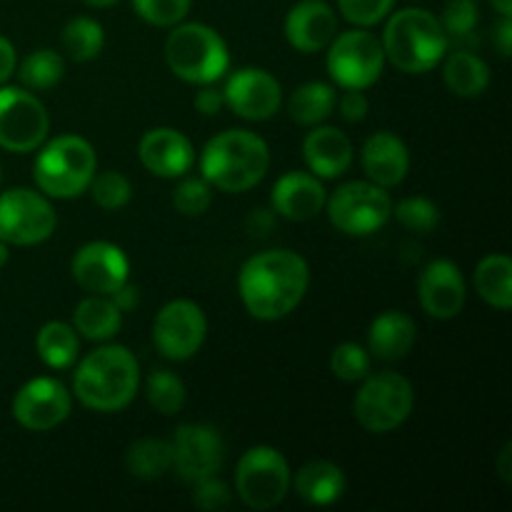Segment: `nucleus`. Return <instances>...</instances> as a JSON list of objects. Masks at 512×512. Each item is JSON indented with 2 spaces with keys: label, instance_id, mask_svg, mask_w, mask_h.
Masks as SVG:
<instances>
[{
  "label": "nucleus",
  "instance_id": "f8f14e48",
  "mask_svg": "<svg viewBox=\"0 0 512 512\" xmlns=\"http://www.w3.org/2000/svg\"><path fill=\"white\" fill-rule=\"evenodd\" d=\"M50 115L43 100L23 85H0V148L33 153L48 140Z\"/></svg>",
  "mask_w": 512,
  "mask_h": 512
},
{
  "label": "nucleus",
  "instance_id": "37998d69",
  "mask_svg": "<svg viewBox=\"0 0 512 512\" xmlns=\"http://www.w3.org/2000/svg\"><path fill=\"white\" fill-rule=\"evenodd\" d=\"M335 108H338L340 118L345 123H363L368 118L370 100L365 95V90H345L343 98L335 100Z\"/></svg>",
  "mask_w": 512,
  "mask_h": 512
},
{
  "label": "nucleus",
  "instance_id": "79ce46f5",
  "mask_svg": "<svg viewBox=\"0 0 512 512\" xmlns=\"http://www.w3.org/2000/svg\"><path fill=\"white\" fill-rule=\"evenodd\" d=\"M230 500H233V493H230V488L218 475H210V478L193 483V505L198 510L218 512L228 508Z\"/></svg>",
  "mask_w": 512,
  "mask_h": 512
},
{
  "label": "nucleus",
  "instance_id": "de8ad7c7",
  "mask_svg": "<svg viewBox=\"0 0 512 512\" xmlns=\"http://www.w3.org/2000/svg\"><path fill=\"white\" fill-rule=\"evenodd\" d=\"M495 45H498L500 55L510 58L512 53V18L510 15H500V23L495 28Z\"/></svg>",
  "mask_w": 512,
  "mask_h": 512
},
{
  "label": "nucleus",
  "instance_id": "a19ab883",
  "mask_svg": "<svg viewBox=\"0 0 512 512\" xmlns=\"http://www.w3.org/2000/svg\"><path fill=\"white\" fill-rule=\"evenodd\" d=\"M395 0H338V13L355 28H373L393 13Z\"/></svg>",
  "mask_w": 512,
  "mask_h": 512
},
{
  "label": "nucleus",
  "instance_id": "f257e3e1",
  "mask_svg": "<svg viewBox=\"0 0 512 512\" xmlns=\"http://www.w3.org/2000/svg\"><path fill=\"white\" fill-rule=\"evenodd\" d=\"M310 285L308 260L288 248L263 250L243 263L238 293L250 318L275 323L303 303Z\"/></svg>",
  "mask_w": 512,
  "mask_h": 512
},
{
  "label": "nucleus",
  "instance_id": "8fccbe9b",
  "mask_svg": "<svg viewBox=\"0 0 512 512\" xmlns=\"http://www.w3.org/2000/svg\"><path fill=\"white\" fill-rule=\"evenodd\" d=\"M490 5H493L500 15H510L512 18V0H490Z\"/></svg>",
  "mask_w": 512,
  "mask_h": 512
},
{
  "label": "nucleus",
  "instance_id": "20e7f679",
  "mask_svg": "<svg viewBox=\"0 0 512 512\" xmlns=\"http://www.w3.org/2000/svg\"><path fill=\"white\" fill-rule=\"evenodd\" d=\"M383 30V53L395 70L408 75L430 73L443 63L450 40L438 15L425 8H403L390 13Z\"/></svg>",
  "mask_w": 512,
  "mask_h": 512
},
{
  "label": "nucleus",
  "instance_id": "6e6552de",
  "mask_svg": "<svg viewBox=\"0 0 512 512\" xmlns=\"http://www.w3.org/2000/svg\"><path fill=\"white\" fill-rule=\"evenodd\" d=\"M325 210L338 233L365 238L383 230L393 218V198L388 188H380L370 180H350L325 200Z\"/></svg>",
  "mask_w": 512,
  "mask_h": 512
},
{
  "label": "nucleus",
  "instance_id": "6ab92c4d",
  "mask_svg": "<svg viewBox=\"0 0 512 512\" xmlns=\"http://www.w3.org/2000/svg\"><path fill=\"white\" fill-rule=\"evenodd\" d=\"M138 158L155 178L173 180L190 173L195 163V148L188 135L175 128H150L138 143Z\"/></svg>",
  "mask_w": 512,
  "mask_h": 512
},
{
  "label": "nucleus",
  "instance_id": "c03bdc74",
  "mask_svg": "<svg viewBox=\"0 0 512 512\" xmlns=\"http://www.w3.org/2000/svg\"><path fill=\"white\" fill-rule=\"evenodd\" d=\"M225 108V98H223V90H215L210 85H200V93L195 95V110L200 115H218L220 110Z\"/></svg>",
  "mask_w": 512,
  "mask_h": 512
},
{
  "label": "nucleus",
  "instance_id": "473e14b6",
  "mask_svg": "<svg viewBox=\"0 0 512 512\" xmlns=\"http://www.w3.org/2000/svg\"><path fill=\"white\" fill-rule=\"evenodd\" d=\"M15 75H18L23 88L40 93V90L55 88V85L63 80L65 60L60 58V53H55V50L38 48L20 60L18 68H15Z\"/></svg>",
  "mask_w": 512,
  "mask_h": 512
},
{
  "label": "nucleus",
  "instance_id": "f704fd0d",
  "mask_svg": "<svg viewBox=\"0 0 512 512\" xmlns=\"http://www.w3.org/2000/svg\"><path fill=\"white\" fill-rule=\"evenodd\" d=\"M478 23L480 8L475 0H448L443 15H440V25H443L450 43H473L475 33H478Z\"/></svg>",
  "mask_w": 512,
  "mask_h": 512
},
{
  "label": "nucleus",
  "instance_id": "412c9836",
  "mask_svg": "<svg viewBox=\"0 0 512 512\" xmlns=\"http://www.w3.org/2000/svg\"><path fill=\"white\" fill-rule=\"evenodd\" d=\"M325 200H328V193L323 188V180L310 170H290L280 175L270 193V205L275 213L293 223L318 218L325 210Z\"/></svg>",
  "mask_w": 512,
  "mask_h": 512
},
{
  "label": "nucleus",
  "instance_id": "b1692460",
  "mask_svg": "<svg viewBox=\"0 0 512 512\" xmlns=\"http://www.w3.org/2000/svg\"><path fill=\"white\" fill-rule=\"evenodd\" d=\"M415 340H418L415 320L403 310H385L368 328V353L370 358L395 363L408 358Z\"/></svg>",
  "mask_w": 512,
  "mask_h": 512
},
{
  "label": "nucleus",
  "instance_id": "a878e982",
  "mask_svg": "<svg viewBox=\"0 0 512 512\" xmlns=\"http://www.w3.org/2000/svg\"><path fill=\"white\" fill-rule=\"evenodd\" d=\"M443 83L458 98H478L490 85V68L470 48L453 50L443 58Z\"/></svg>",
  "mask_w": 512,
  "mask_h": 512
},
{
  "label": "nucleus",
  "instance_id": "f03ea898",
  "mask_svg": "<svg viewBox=\"0 0 512 512\" xmlns=\"http://www.w3.org/2000/svg\"><path fill=\"white\" fill-rule=\"evenodd\" d=\"M138 388L140 363L125 345H100L73 373V395L93 413H120L133 403Z\"/></svg>",
  "mask_w": 512,
  "mask_h": 512
},
{
  "label": "nucleus",
  "instance_id": "603ef678",
  "mask_svg": "<svg viewBox=\"0 0 512 512\" xmlns=\"http://www.w3.org/2000/svg\"><path fill=\"white\" fill-rule=\"evenodd\" d=\"M85 5H90V8H110V5H115L118 0H83Z\"/></svg>",
  "mask_w": 512,
  "mask_h": 512
},
{
  "label": "nucleus",
  "instance_id": "a211bd4d",
  "mask_svg": "<svg viewBox=\"0 0 512 512\" xmlns=\"http://www.w3.org/2000/svg\"><path fill=\"white\" fill-rule=\"evenodd\" d=\"M420 308L435 320H453L463 313L468 300L465 275L453 260H433L425 265L418 280Z\"/></svg>",
  "mask_w": 512,
  "mask_h": 512
},
{
  "label": "nucleus",
  "instance_id": "2eb2a0df",
  "mask_svg": "<svg viewBox=\"0 0 512 512\" xmlns=\"http://www.w3.org/2000/svg\"><path fill=\"white\" fill-rule=\"evenodd\" d=\"M73 410V395L60 380L33 378L15 393L10 413L20 428L30 433H48L68 420Z\"/></svg>",
  "mask_w": 512,
  "mask_h": 512
},
{
  "label": "nucleus",
  "instance_id": "aec40b11",
  "mask_svg": "<svg viewBox=\"0 0 512 512\" xmlns=\"http://www.w3.org/2000/svg\"><path fill=\"white\" fill-rule=\"evenodd\" d=\"M283 33L298 53H323L338 35V15L325 0H300L285 15Z\"/></svg>",
  "mask_w": 512,
  "mask_h": 512
},
{
  "label": "nucleus",
  "instance_id": "1a4fd4ad",
  "mask_svg": "<svg viewBox=\"0 0 512 512\" xmlns=\"http://www.w3.org/2000/svg\"><path fill=\"white\" fill-rule=\"evenodd\" d=\"M325 68L333 83L343 90H368L385 70L383 43L368 28H353L330 40Z\"/></svg>",
  "mask_w": 512,
  "mask_h": 512
},
{
  "label": "nucleus",
  "instance_id": "393cba45",
  "mask_svg": "<svg viewBox=\"0 0 512 512\" xmlns=\"http://www.w3.org/2000/svg\"><path fill=\"white\" fill-rule=\"evenodd\" d=\"M290 485L303 503L313 505V508H328L343 498L348 478L340 465L330 463V460H313L293 475Z\"/></svg>",
  "mask_w": 512,
  "mask_h": 512
},
{
  "label": "nucleus",
  "instance_id": "0eeeda50",
  "mask_svg": "<svg viewBox=\"0 0 512 512\" xmlns=\"http://www.w3.org/2000/svg\"><path fill=\"white\" fill-rule=\"evenodd\" d=\"M415 390L405 375L393 370L368 373L353 398V415L363 430L385 435L398 430L413 415Z\"/></svg>",
  "mask_w": 512,
  "mask_h": 512
},
{
  "label": "nucleus",
  "instance_id": "49530a36",
  "mask_svg": "<svg viewBox=\"0 0 512 512\" xmlns=\"http://www.w3.org/2000/svg\"><path fill=\"white\" fill-rule=\"evenodd\" d=\"M108 298L113 300L115 308H118L120 313H130V310H133V308H138V303H140V290L135 288V285L123 283L118 290H115L113 295H108Z\"/></svg>",
  "mask_w": 512,
  "mask_h": 512
},
{
  "label": "nucleus",
  "instance_id": "09e8293b",
  "mask_svg": "<svg viewBox=\"0 0 512 512\" xmlns=\"http://www.w3.org/2000/svg\"><path fill=\"white\" fill-rule=\"evenodd\" d=\"M498 473L505 483H512V443H505L503 453L498 458Z\"/></svg>",
  "mask_w": 512,
  "mask_h": 512
},
{
  "label": "nucleus",
  "instance_id": "ea45409f",
  "mask_svg": "<svg viewBox=\"0 0 512 512\" xmlns=\"http://www.w3.org/2000/svg\"><path fill=\"white\" fill-rule=\"evenodd\" d=\"M193 0H133V8L145 23L155 28H173L183 23L190 13Z\"/></svg>",
  "mask_w": 512,
  "mask_h": 512
},
{
  "label": "nucleus",
  "instance_id": "f3484780",
  "mask_svg": "<svg viewBox=\"0 0 512 512\" xmlns=\"http://www.w3.org/2000/svg\"><path fill=\"white\" fill-rule=\"evenodd\" d=\"M70 275L85 293L113 295L120 285L128 283L130 260L118 245L108 243V240H93L73 255Z\"/></svg>",
  "mask_w": 512,
  "mask_h": 512
},
{
  "label": "nucleus",
  "instance_id": "9d476101",
  "mask_svg": "<svg viewBox=\"0 0 512 512\" xmlns=\"http://www.w3.org/2000/svg\"><path fill=\"white\" fill-rule=\"evenodd\" d=\"M290 465L278 448L255 445L245 450L235 468V493L248 508L273 510L290 493Z\"/></svg>",
  "mask_w": 512,
  "mask_h": 512
},
{
  "label": "nucleus",
  "instance_id": "dca6fc26",
  "mask_svg": "<svg viewBox=\"0 0 512 512\" xmlns=\"http://www.w3.org/2000/svg\"><path fill=\"white\" fill-rule=\"evenodd\" d=\"M225 108L250 123H265L283 105V88L278 78L263 68H240L225 80Z\"/></svg>",
  "mask_w": 512,
  "mask_h": 512
},
{
  "label": "nucleus",
  "instance_id": "423d86ee",
  "mask_svg": "<svg viewBox=\"0 0 512 512\" xmlns=\"http://www.w3.org/2000/svg\"><path fill=\"white\" fill-rule=\"evenodd\" d=\"M165 65L190 85H213L228 73L230 50L223 35L205 23L173 25L163 45Z\"/></svg>",
  "mask_w": 512,
  "mask_h": 512
},
{
  "label": "nucleus",
  "instance_id": "ddd939ff",
  "mask_svg": "<svg viewBox=\"0 0 512 512\" xmlns=\"http://www.w3.org/2000/svg\"><path fill=\"white\" fill-rule=\"evenodd\" d=\"M153 345L165 360L185 363L195 358L208 335V318L193 300H170L153 320Z\"/></svg>",
  "mask_w": 512,
  "mask_h": 512
},
{
  "label": "nucleus",
  "instance_id": "bb28decb",
  "mask_svg": "<svg viewBox=\"0 0 512 512\" xmlns=\"http://www.w3.org/2000/svg\"><path fill=\"white\" fill-rule=\"evenodd\" d=\"M73 328L80 338L93 343H108L123 328V313L108 295H88L73 313Z\"/></svg>",
  "mask_w": 512,
  "mask_h": 512
},
{
  "label": "nucleus",
  "instance_id": "4c0bfd02",
  "mask_svg": "<svg viewBox=\"0 0 512 512\" xmlns=\"http://www.w3.org/2000/svg\"><path fill=\"white\" fill-rule=\"evenodd\" d=\"M213 203V185L200 175H183L180 183L173 190V205L180 215H188V218H198Z\"/></svg>",
  "mask_w": 512,
  "mask_h": 512
},
{
  "label": "nucleus",
  "instance_id": "72a5a7b5",
  "mask_svg": "<svg viewBox=\"0 0 512 512\" xmlns=\"http://www.w3.org/2000/svg\"><path fill=\"white\" fill-rule=\"evenodd\" d=\"M145 400H148V405L155 413L173 418V415H178L185 408L188 390H185V383L173 370L155 368L145 378Z\"/></svg>",
  "mask_w": 512,
  "mask_h": 512
},
{
  "label": "nucleus",
  "instance_id": "4be33fe9",
  "mask_svg": "<svg viewBox=\"0 0 512 512\" xmlns=\"http://www.w3.org/2000/svg\"><path fill=\"white\" fill-rule=\"evenodd\" d=\"M355 158L353 140L335 125H315L303 140V160L320 180L340 178L350 170Z\"/></svg>",
  "mask_w": 512,
  "mask_h": 512
},
{
  "label": "nucleus",
  "instance_id": "7ed1b4c3",
  "mask_svg": "<svg viewBox=\"0 0 512 512\" xmlns=\"http://www.w3.org/2000/svg\"><path fill=\"white\" fill-rule=\"evenodd\" d=\"M270 148L258 133L230 128L205 143L200 153V175L223 193H245L268 175Z\"/></svg>",
  "mask_w": 512,
  "mask_h": 512
},
{
  "label": "nucleus",
  "instance_id": "cd10ccee",
  "mask_svg": "<svg viewBox=\"0 0 512 512\" xmlns=\"http://www.w3.org/2000/svg\"><path fill=\"white\" fill-rule=\"evenodd\" d=\"M335 100L338 95H335L333 85L323 83V80H308L290 95L288 115L300 128H315L333 115Z\"/></svg>",
  "mask_w": 512,
  "mask_h": 512
},
{
  "label": "nucleus",
  "instance_id": "4468645a",
  "mask_svg": "<svg viewBox=\"0 0 512 512\" xmlns=\"http://www.w3.org/2000/svg\"><path fill=\"white\" fill-rule=\"evenodd\" d=\"M173 468L185 483L218 475L225 463V443L213 425L183 423L175 428L173 440Z\"/></svg>",
  "mask_w": 512,
  "mask_h": 512
},
{
  "label": "nucleus",
  "instance_id": "c85d7f7f",
  "mask_svg": "<svg viewBox=\"0 0 512 512\" xmlns=\"http://www.w3.org/2000/svg\"><path fill=\"white\" fill-rule=\"evenodd\" d=\"M475 290L495 310L512 308V260L505 253L485 255L475 268Z\"/></svg>",
  "mask_w": 512,
  "mask_h": 512
},
{
  "label": "nucleus",
  "instance_id": "e433bc0d",
  "mask_svg": "<svg viewBox=\"0 0 512 512\" xmlns=\"http://www.w3.org/2000/svg\"><path fill=\"white\" fill-rule=\"evenodd\" d=\"M90 195H93L95 205L108 213L115 210H123L125 205L133 198V185L125 178L120 170H105V173H95V178L90 180Z\"/></svg>",
  "mask_w": 512,
  "mask_h": 512
},
{
  "label": "nucleus",
  "instance_id": "58836bf2",
  "mask_svg": "<svg viewBox=\"0 0 512 512\" xmlns=\"http://www.w3.org/2000/svg\"><path fill=\"white\" fill-rule=\"evenodd\" d=\"M330 373L343 383H360L370 373L368 348L358 343H340L330 353Z\"/></svg>",
  "mask_w": 512,
  "mask_h": 512
},
{
  "label": "nucleus",
  "instance_id": "c756f323",
  "mask_svg": "<svg viewBox=\"0 0 512 512\" xmlns=\"http://www.w3.org/2000/svg\"><path fill=\"white\" fill-rule=\"evenodd\" d=\"M35 350L43 365L50 370H68L78 360L80 340L73 325L63 320H50L35 335Z\"/></svg>",
  "mask_w": 512,
  "mask_h": 512
},
{
  "label": "nucleus",
  "instance_id": "a18cd8bd",
  "mask_svg": "<svg viewBox=\"0 0 512 512\" xmlns=\"http://www.w3.org/2000/svg\"><path fill=\"white\" fill-rule=\"evenodd\" d=\"M18 68V53H15V45L10 43L5 35H0V85L8 83L15 75Z\"/></svg>",
  "mask_w": 512,
  "mask_h": 512
},
{
  "label": "nucleus",
  "instance_id": "7c9ffc66",
  "mask_svg": "<svg viewBox=\"0 0 512 512\" xmlns=\"http://www.w3.org/2000/svg\"><path fill=\"white\" fill-rule=\"evenodd\" d=\"M125 468L138 480H158L173 468V448L170 440L140 438L125 453Z\"/></svg>",
  "mask_w": 512,
  "mask_h": 512
},
{
  "label": "nucleus",
  "instance_id": "3c124183",
  "mask_svg": "<svg viewBox=\"0 0 512 512\" xmlns=\"http://www.w3.org/2000/svg\"><path fill=\"white\" fill-rule=\"evenodd\" d=\"M8 260H10V245L0 240V270H3L5 265H8Z\"/></svg>",
  "mask_w": 512,
  "mask_h": 512
},
{
  "label": "nucleus",
  "instance_id": "c9c22d12",
  "mask_svg": "<svg viewBox=\"0 0 512 512\" xmlns=\"http://www.w3.org/2000/svg\"><path fill=\"white\" fill-rule=\"evenodd\" d=\"M393 215L413 235H430L440 223L438 205L428 198H420V195L403 198L398 205H393Z\"/></svg>",
  "mask_w": 512,
  "mask_h": 512
},
{
  "label": "nucleus",
  "instance_id": "864d4df0",
  "mask_svg": "<svg viewBox=\"0 0 512 512\" xmlns=\"http://www.w3.org/2000/svg\"><path fill=\"white\" fill-rule=\"evenodd\" d=\"M0 180H3V173H0Z\"/></svg>",
  "mask_w": 512,
  "mask_h": 512
},
{
  "label": "nucleus",
  "instance_id": "5701e85b",
  "mask_svg": "<svg viewBox=\"0 0 512 512\" xmlns=\"http://www.w3.org/2000/svg\"><path fill=\"white\" fill-rule=\"evenodd\" d=\"M363 173L370 183L380 188H395L410 173V150L400 135L390 130H378L370 135L360 153Z\"/></svg>",
  "mask_w": 512,
  "mask_h": 512
},
{
  "label": "nucleus",
  "instance_id": "2f4dec72",
  "mask_svg": "<svg viewBox=\"0 0 512 512\" xmlns=\"http://www.w3.org/2000/svg\"><path fill=\"white\" fill-rule=\"evenodd\" d=\"M60 43H63V50L68 53L70 60H75V63H90V60H95L103 53V25L98 20L88 18V15H78V18L65 23L63 33H60Z\"/></svg>",
  "mask_w": 512,
  "mask_h": 512
},
{
  "label": "nucleus",
  "instance_id": "39448f33",
  "mask_svg": "<svg viewBox=\"0 0 512 512\" xmlns=\"http://www.w3.org/2000/svg\"><path fill=\"white\" fill-rule=\"evenodd\" d=\"M98 173V155L83 135H58L45 140L33 163L35 188L50 200H70L88 193Z\"/></svg>",
  "mask_w": 512,
  "mask_h": 512
},
{
  "label": "nucleus",
  "instance_id": "9b49d317",
  "mask_svg": "<svg viewBox=\"0 0 512 512\" xmlns=\"http://www.w3.org/2000/svg\"><path fill=\"white\" fill-rule=\"evenodd\" d=\"M58 215L48 195L33 188L0 193V240L15 248L40 245L55 233Z\"/></svg>",
  "mask_w": 512,
  "mask_h": 512
}]
</instances>
